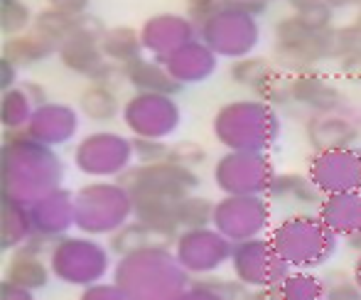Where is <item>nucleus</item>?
I'll use <instances>...</instances> for the list:
<instances>
[{"label": "nucleus", "instance_id": "obj_1", "mask_svg": "<svg viewBox=\"0 0 361 300\" xmlns=\"http://www.w3.org/2000/svg\"><path fill=\"white\" fill-rule=\"evenodd\" d=\"M64 180V162L54 148L30 138L27 131H5L0 148V195L32 205Z\"/></svg>", "mask_w": 361, "mask_h": 300}, {"label": "nucleus", "instance_id": "obj_2", "mask_svg": "<svg viewBox=\"0 0 361 300\" xmlns=\"http://www.w3.org/2000/svg\"><path fill=\"white\" fill-rule=\"evenodd\" d=\"M111 273L126 300H185L192 283L172 246H145L118 256Z\"/></svg>", "mask_w": 361, "mask_h": 300}, {"label": "nucleus", "instance_id": "obj_3", "mask_svg": "<svg viewBox=\"0 0 361 300\" xmlns=\"http://www.w3.org/2000/svg\"><path fill=\"white\" fill-rule=\"evenodd\" d=\"M212 133L226 150L268 152L281 138V116L263 99H236L219 106Z\"/></svg>", "mask_w": 361, "mask_h": 300}, {"label": "nucleus", "instance_id": "obj_4", "mask_svg": "<svg viewBox=\"0 0 361 300\" xmlns=\"http://www.w3.org/2000/svg\"><path fill=\"white\" fill-rule=\"evenodd\" d=\"M266 10L263 0H224V5L209 20L197 28L200 40L219 57L241 59L253 54L261 42L258 15Z\"/></svg>", "mask_w": 361, "mask_h": 300}, {"label": "nucleus", "instance_id": "obj_5", "mask_svg": "<svg viewBox=\"0 0 361 300\" xmlns=\"http://www.w3.org/2000/svg\"><path fill=\"white\" fill-rule=\"evenodd\" d=\"M133 195L121 180L86 182L74 192V227L89 236H111L133 220Z\"/></svg>", "mask_w": 361, "mask_h": 300}, {"label": "nucleus", "instance_id": "obj_6", "mask_svg": "<svg viewBox=\"0 0 361 300\" xmlns=\"http://www.w3.org/2000/svg\"><path fill=\"white\" fill-rule=\"evenodd\" d=\"M268 239L290 268H319L334 256L339 236L319 215H293L271 229Z\"/></svg>", "mask_w": 361, "mask_h": 300}, {"label": "nucleus", "instance_id": "obj_7", "mask_svg": "<svg viewBox=\"0 0 361 300\" xmlns=\"http://www.w3.org/2000/svg\"><path fill=\"white\" fill-rule=\"evenodd\" d=\"M47 261L52 276L64 286L86 288L91 283L104 281L111 273V248L89 234H81V236L64 234L52 241Z\"/></svg>", "mask_w": 361, "mask_h": 300}, {"label": "nucleus", "instance_id": "obj_8", "mask_svg": "<svg viewBox=\"0 0 361 300\" xmlns=\"http://www.w3.org/2000/svg\"><path fill=\"white\" fill-rule=\"evenodd\" d=\"M332 30H314L300 15H288L276 25L273 62L288 74L312 72L319 62L332 57Z\"/></svg>", "mask_w": 361, "mask_h": 300}, {"label": "nucleus", "instance_id": "obj_9", "mask_svg": "<svg viewBox=\"0 0 361 300\" xmlns=\"http://www.w3.org/2000/svg\"><path fill=\"white\" fill-rule=\"evenodd\" d=\"M133 160V138L118 131H94L74 145V167L94 180H118Z\"/></svg>", "mask_w": 361, "mask_h": 300}, {"label": "nucleus", "instance_id": "obj_10", "mask_svg": "<svg viewBox=\"0 0 361 300\" xmlns=\"http://www.w3.org/2000/svg\"><path fill=\"white\" fill-rule=\"evenodd\" d=\"M276 175L268 152L253 150H226L212 170L214 185L224 195H268Z\"/></svg>", "mask_w": 361, "mask_h": 300}, {"label": "nucleus", "instance_id": "obj_11", "mask_svg": "<svg viewBox=\"0 0 361 300\" xmlns=\"http://www.w3.org/2000/svg\"><path fill=\"white\" fill-rule=\"evenodd\" d=\"M118 180L128 187L133 200H140V197L182 200L185 195H190V192H195L200 187V177H197V172L192 167L177 165L172 160L130 165Z\"/></svg>", "mask_w": 361, "mask_h": 300}, {"label": "nucleus", "instance_id": "obj_12", "mask_svg": "<svg viewBox=\"0 0 361 300\" xmlns=\"http://www.w3.org/2000/svg\"><path fill=\"white\" fill-rule=\"evenodd\" d=\"M228 266H231L233 276L241 283H246L248 288H253V291L278 288L283 283V278L290 273L288 261L278 253L271 239L266 236L233 244Z\"/></svg>", "mask_w": 361, "mask_h": 300}, {"label": "nucleus", "instance_id": "obj_13", "mask_svg": "<svg viewBox=\"0 0 361 300\" xmlns=\"http://www.w3.org/2000/svg\"><path fill=\"white\" fill-rule=\"evenodd\" d=\"M123 126L130 136L167 140L182 124V111L172 94L135 91L121 109Z\"/></svg>", "mask_w": 361, "mask_h": 300}, {"label": "nucleus", "instance_id": "obj_14", "mask_svg": "<svg viewBox=\"0 0 361 300\" xmlns=\"http://www.w3.org/2000/svg\"><path fill=\"white\" fill-rule=\"evenodd\" d=\"M172 251L190 276H207V273H216L219 268L231 261L233 241L212 224L180 229L175 244H172Z\"/></svg>", "mask_w": 361, "mask_h": 300}, {"label": "nucleus", "instance_id": "obj_15", "mask_svg": "<svg viewBox=\"0 0 361 300\" xmlns=\"http://www.w3.org/2000/svg\"><path fill=\"white\" fill-rule=\"evenodd\" d=\"M212 227L233 244L263 236L271 227V202L266 195H224L214 202Z\"/></svg>", "mask_w": 361, "mask_h": 300}, {"label": "nucleus", "instance_id": "obj_16", "mask_svg": "<svg viewBox=\"0 0 361 300\" xmlns=\"http://www.w3.org/2000/svg\"><path fill=\"white\" fill-rule=\"evenodd\" d=\"M307 175L322 195L361 190V150L349 148L317 150L310 157Z\"/></svg>", "mask_w": 361, "mask_h": 300}, {"label": "nucleus", "instance_id": "obj_17", "mask_svg": "<svg viewBox=\"0 0 361 300\" xmlns=\"http://www.w3.org/2000/svg\"><path fill=\"white\" fill-rule=\"evenodd\" d=\"M200 37L197 25L187 15L180 13H157L150 15L140 25V40H143L145 54L165 62L172 52L185 47L187 42Z\"/></svg>", "mask_w": 361, "mask_h": 300}, {"label": "nucleus", "instance_id": "obj_18", "mask_svg": "<svg viewBox=\"0 0 361 300\" xmlns=\"http://www.w3.org/2000/svg\"><path fill=\"white\" fill-rule=\"evenodd\" d=\"M27 136L39 143L49 145V148H59L67 145L69 140L79 131V114L69 104H59V101H47V104L37 106L27 124Z\"/></svg>", "mask_w": 361, "mask_h": 300}, {"label": "nucleus", "instance_id": "obj_19", "mask_svg": "<svg viewBox=\"0 0 361 300\" xmlns=\"http://www.w3.org/2000/svg\"><path fill=\"white\" fill-rule=\"evenodd\" d=\"M32 229L47 239H59L72 232L74 227V192L67 187H54L30 205Z\"/></svg>", "mask_w": 361, "mask_h": 300}, {"label": "nucleus", "instance_id": "obj_20", "mask_svg": "<svg viewBox=\"0 0 361 300\" xmlns=\"http://www.w3.org/2000/svg\"><path fill=\"white\" fill-rule=\"evenodd\" d=\"M305 136L314 152L334 150L357 143L359 128L342 111H329V114H310L305 121Z\"/></svg>", "mask_w": 361, "mask_h": 300}, {"label": "nucleus", "instance_id": "obj_21", "mask_svg": "<svg viewBox=\"0 0 361 300\" xmlns=\"http://www.w3.org/2000/svg\"><path fill=\"white\" fill-rule=\"evenodd\" d=\"M162 64H165L167 72L172 74V79L177 84L190 86V84H202V81H207L216 72L219 54L197 37L192 42H187L185 47H180L177 52H172Z\"/></svg>", "mask_w": 361, "mask_h": 300}, {"label": "nucleus", "instance_id": "obj_22", "mask_svg": "<svg viewBox=\"0 0 361 300\" xmlns=\"http://www.w3.org/2000/svg\"><path fill=\"white\" fill-rule=\"evenodd\" d=\"M290 96H293V104L307 109L310 114H329V111L344 109L342 91L314 72L295 74L290 79Z\"/></svg>", "mask_w": 361, "mask_h": 300}, {"label": "nucleus", "instance_id": "obj_23", "mask_svg": "<svg viewBox=\"0 0 361 300\" xmlns=\"http://www.w3.org/2000/svg\"><path fill=\"white\" fill-rule=\"evenodd\" d=\"M317 215L337 236H352L361 229V190L324 195L317 207Z\"/></svg>", "mask_w": 361, "mask_h": 300}, {"label": "nucleus", "instance_id": "obj_24", "mask_svg": "<svg viewBox=\"0 0 361 300\" xmlns=\"http://www.w3.org/2000/svg\"><path fill=\"white\" fill-rule=\"evenodd\" d=\"M123 79L126 84H130L135 91H152V94H172L182 89V84H177L172 79V74L167 72V67L155 57H138L133 62L123 64Z\"/></svg>", "mask_w": 361, "mask_h": 300}, {"label": "nucleus", "instance_id": "obj_25", "mask_svg": "<svg viewBox=\"0 0 361 300\" xmlns=\"http://www.w3.org/2000/svg\"><path fill=\"white\" fill-rule=\"evenodd\" d=\"M177 239V234L170 232H160V229L145 224L140 220H130L126 222L118 232H114L109 236V248L114 256H126L130 251H138L145 246H172Z\"/></svg>", "mask_w": 361, "mask_h": 300}, {"label": "nucleus", "instance_id": "obj_26", "mask_svg": "<svg viewBox=\"0 0 361 300\" xmlns=\"http://www.w3.org/2000/svg\"><path fill=\"white\" fill-rule=\"evenodd\" d=\"M35 234L30 205L10 195H0V248L15 251L23 241Z\"/></svg>", "mask_w": 361, "mask_h": 300}, {"label": "nucleus", "instance_id": "obj_27", "mask_svg": "<svg viewBox=\"0 0 361 300\" xmlns=\"http://www.w3.org/2000/svg\"><path fill=\"white\" fill-rule=\"evenodd\" d=\"M57 44L49 42L47 37H42L35 30H27L23 35H15V37H8V42L3 44V57L10 59L15 67H32V64H39L44 59H49L52 54H57Z\"/></svg>", "mask_w": 361, "mask_h": 300}, {"label": "nucleus", "instance_id": "obj_28", "mask_svg": "<svg viewBox=\"0 0 361 300\" xmlns=\"http://www.w3.org/2000/svg\"><path fill=\"white\" fill-rule=\"evenodd\" d=\"M101 49H104L109 62H116V64H121V67L145 54L143 40H140V30L128 28V25L106 28L104 37H101Z\"/></svg>", "mask_w": 361, "mask_h": 300}, {"label": "nucleus", "instance_id": "obj_29", "mask_svg": "<svg viewBox=\"0 0 361 300\" xmlns=\"http://www.w3.org/2000/svg\"><path fill=\"white\" fill-rule=\"evenodd\" d=\"M121 109H123V104L118 101V94H116L114 86L91 81L79 96V111L94 124H109L121 114Z\"/></svg>", "mask_w": 361, "mask_h": 300}, {"label": "nucleus", "instance_id": "obj_30", "mask_svg": "<svg viewBox=\"0 0 361 300\" xmlns=\"http://www.w3.org/2000/svg\"><path fill=\"white\" fill-rule=\"evenodd\" d=\"M248 296H251V288L236 276L233 281H228V278H216L214 273H207V276H192L185 300H233Z\"/></svg>", "mask_w": 361, "mask_h": 300}, {"label": "nucleus", "instance_id": "obj_31", "mask_svg": "<svg viewBox=\"0 0 361 300\" xmlns=\"http://www.w3.org/2000/svg\"><path fill=\"white\" fill-rule=\"evenodd\" d=\"M268 200H293L298 205H317L322 202V192L314 187L310 175H298V172H286V175H276L271 190H268Z\"/></svg>", "mask_w": 361, "mask_h": 300}, {"label": "nucleus", "instance_id": "obj_32", "mask_svg": "<svg viewBox=\"0 0 361 300\" xmlns=\"http://www.w3.org/2000/svg\"><path fill=\"white\" fill-rule=\"evenodd\" d=\"M8 281H15L30 291H42L52 278L49 261H42V256H27V253H13L5 271Z\"/></svg>", "mask_w": 361, "mask_h": 300}, {"label": "nucleus", "instance_id": "obj_33", "mask_svg": "<svg viewBox=\"0 0 361 300\" xmlns=\"http://www.w3.org/2000/svg\"><path fill=\"white\" fill-rule=\"evenodd\" d=\"M133 205H135L133 212L135 220L160 229V232H170V234L180 232V222H177V205H180V200L140 197V200H133Z\"/></svg>", "mask_w": 361, "mask_h": 300}, {"label": "nucleus", "instance_id": "obj_34", "mask_svg": "<svg viewBox=\"0 0 361 300\" xmlns=\"http://www.w3.org/2000/svg\"><path fill=\"white\" fill-rule=\"evenodd\" d=\"M32 114L35 104L23 86H13V89L3 91V96H0V124L5 131L27 128Z\"/></svg>", "mask_w": 361, "mask_h": 300}, {"label": "nucleus", "instance_id": "obj_35", "mask_svg": "<svg viewBox=\"0 0 361 300\" xmlns=\"http://www.w3.org/2000/svg\"><path fill=\"white\" fill-rule=\"evenodd\" d=\"M278 300H322L324 298V283L307 268H295L290 271L283 283L276 288Z\"/></svg>", "mask_w": 361, "mask_h": 300}, {"label": "nucleus", "instance_id": "obj_36", "mask_svg": "<svg viewBox=\"0 0 361 300\" xmlns=\"http://www.w3.org/2000/svg\"><path fill=\"white\" fill-rule=\"evenodd\" d=\"M76 20H79V15H67V13H62V10L44 8V10H39V13H35L32 30L59 47V44L76 30Z\"/></svg>", "mask_w": 361, "mask_h": 300}, {"label": "nucleus", "instance_id": "obj_37", "mask_svg": "<svg viewBox=\"0 0 361 300\" xmlns=\"http://www.w3.org/2000/svg\"><path fill=\"white\" fill-rule=\"evenodd\" d=\"M214 220V202L202 195H185L177 205V222L180 229H195V227H209Z\"/></svg>", "mask_w": 361, "mask_h": 300}, {"label": "nucleus", "instance_id": "obj_38", "mask_svg": "<svg viewBox=\"0 0 361 300\" xmlns=\"http://www.w3.org/2000/svg\"><path fill=\"white\" fill-rule=\"evenodd\" d=\"M35 15L30 10L27 3L23 0H0V30L8 37L23 35L27 30H32Z\"/></svg>", "mask_w": 361, "mask_h": 300}, {"label": "nucleus", "instance_id": "obj_39", "mask_svg": "<svg viewBox=\"0 0 361 300\" xmlns=\"http://www.w3.org/2000/svg\"><path fill=\"white\" fill-rule=\"evenodd\" d=\"M324 283V298L329 300H359L361 298V288L357 283V278L347 276L344 271H329L322 278Z\"/></svg>", "mask_w": 361, "mask_h": 300}, {"label": "nucleus", "instance_id": "obj_40", "mask_svg": "<svg viewBox=\"0 0 361 300\" xmlns=\"http://www.w3.org/2000/svg\"><path fill=\"white\" fill-rule=\"evenodd\" d=\"M133 155L138 162H162L170 157V143L160 138H140V136H133Z\"/></svg>", "mask_w": 361, "mask_h": 300}, {"label": "nucleus", "instance_id": "obj_41", "mask_svg": "<svg viewBox=\"0 0 361 300\" xmlns=\"http://www.w3.org/2000/svg\"><path fill=\"white\" fill-rule=\"evenodd\" d=\"M167 160L195 170L197 165H202V162L207 160V150H204V145L197 143V140H177V143L170 145V157H167Z\"/></svg>", "mask_w": 361, "mask_h": 300}, {"label": "nucleus", "instance_id": "obj_42", "mask_svg": "<svg viewBox=\"0 0 361 300\" xmlns=\"http://www.w3.org/2000/svg\"><path fill=\"white\" fill-rule=\"evenodd\" d=\"M224 5V0H185V15L200 28L204 20H209Z\"/></svg>", "mask_w": 361, "mask_h": 300}, {"label": "nucleus", "instance_id": "obj_43", "mask_svg": "<svg viewBox=\"0 0 361 300\" xmlns=\"http://www.w3.org/2000/svg\"><path fill=\"white\" fill-rule=\"evenodd\" d=\"M81 300H126V296L116 281H111V283L99 281V283H91V286L81 288Z\"/></svg>", "mask_w": 361, "mask_h": 300}, {"label": "nucleus", "instance_id": "obj_44", "mask_svg": "<svg viewBox=\"0 0 361 300\" xmlns=\"http://www.w3.org/2000/svg\"><path fill=\"white\" fill-rule=\"evenodd\" d=\"M337 62H339V72L347 76V79L361 81V49H357V52L344 54V57L337 59Z\"/></svg>", "mask_w": 361, "mask_h": 300}, {"label": "nucleus", "instance_id": "obj_45", "mask_svg": "<svg viewBox=\"0 0 361 300\" xmlns=\"http://www.w3.org/2000/svg\"><path fill=\"white\" fill-rule=\"evenodd\" d=\"M32 298H35V291L20 286V283L8 281V278L0 283V300H32Z\"/></svg>", "mask_w": 361, "mask_h": 300}, {"label": "nucleus", "instance_id": "obj_46", "mask_svg": "<svg viewBox=\"0 0 361 300\" xmlns=\"http://www.w3.org/2000/svg\"><path fill=\"white\" fill-rule=\"evenodd\" d=\"M91 0H47V8L62 10L67 15H84L89 13Z\"/></svg>", "mask_w": 361, "mask_h": 300}, {"label": "nucleus", "instance_id": "obj_47", "mask_svg": "<svg viewBox=\"0 0 361 300\" xmlns=\"http://www.w3.org/2000/svg\"><path fill=\"white\" fill-rule=\"evenodd\" d=\"M18 69L20 67H15L10 59H0V89L3 91H8V89H13L15 86V81H18Z\"/></svg>", "mask_w": 361, "mask_h": 300}, {"label": "nucleus", "instance_id": "obj_48", "mask_svg": "<svg viewBox=\"0 0 361 300\" xmlns=\"http://www.w3.org/2000/svg\"><path fill=\"white\" fill-rule=\"evenodd\" d=\"M23 89L27 91V96L30 99H32V104H35V109H37V106H42V104H47V89H44L42 84H39V81H25L23 84Z\"/></svg>", "mask_w": 361, "mask_h": 300}, {"label": "nucleus", "instance_id": "obj_49", "mask_svg": "<svg viewBox=\"0 0 361 300\" xmlns=\"http://www.w3.org/2000/svg\"><path fill=\"white\" fill-rule=\"evenodd\" d=\"M332 10H342V8H361V0H324Z\"/></svg>", "mask_w": 361, "mask_h": 300}, {"label": "nucleus", "instance_id": "obj_50", "mask_svg": "<svg viewBox=\"0 0 361 300\" xmlns=\"http://www.w3.org/2000/svg\"><path fill=\"white\" fill-rule=\"evenodd\" d=\"M347 244L354 248V251L361 253V229H359V232H354L352 236H347Z\"/></svg>", "mask_w": 361, "mask_h": 300}, {"label": "nucleus", "instance_id": "obj_51", "mask_svg": "<svg viewBox=\"0 0 361 300\" xmlns=\"http://www.w3.org/2000/svg\"><path fill=\"white\" fill-rule=\"evenodd\" d=\"M288 3H290V8H293V10H302V8H307V5L322 3V0H288Z\"/></svg>", "mask_w": 361, "mask_h": 300}, {"label": "nucleus", "instance_id": "obj_52", "mask_svg": "<svg viewBox=\"0 0 361 300\" xmlns=\"http://www.w3.org/2000/svg\"><path fill=\"white\" fill-rule=\"evenodd\" d=\"M354 278H357V283H359V288H361V253H359L357 263H354Z\"/></svg>", "mask_w": 361, "mask_h": 300}, {"label": "nucleus", "instance_id": "obj_53", "mask_svg": "<svg viewBox=\"0 0 361 300\" xmlns=\"http://www.w3.org/2000/svg\"><path fill=\"white\" fill-rule=\"evenodd\" d=\"M352 28L357 30V35L361 37V8H359V13H357V18H354V23H352Z\"/></svg>", "mask_w": 361, "mask_h": 300}, {"label": "nucleus", "instance_id": "obj_54", "mask_svg": "<svg viewBox=\"0 0 361 300\" xmlns=\"http://www.w3.org/2000/svg\"><path fill=\"white\" fill-rule=\"evenodd\" d=\"M263 3H268V0H263Z\"/></svg>", "mask_w": 361, "mask_h": 300}]
</instances>
